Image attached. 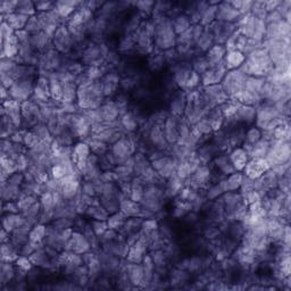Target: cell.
Returning <instances> with one entry per match:
<instances>
[{
    "instance_id": "47",
    "label": "cell",
    "mask_w": 291,
    "mask_h": 291,
    "mask_svg": "<svg viewBox=\"0 0 291 291\" xmlns=\"http://www.w3.org/2000/svg\"><path fill=\"white\" fill-rule=\"evenodd\" d=\"M201 84V77L200 75L196 73L194 71L191 72V74L189 76V79L187 81V84H186V88H184V91L187 90H194L196 88Z\"/></svg>"
},
{
    "instance_id": "35",
    "label": "cell",
    "mask_w": 291,
    "mask_h": 291,
    "mask_svg": "<svg viewBox=\"0 0 291 291\" xmlns=\"http://www.w3.org/2000/svg\"><path fill=\"white\" fill-rule=\"evenodd\" d=\"M31 131L34 133L40 141H43V142H48V143H53V141L55 140V138L53 137V134H51V132L49 129H48L47 124L46 123H39L36 124L34 128L31 129Z\"/></svg>"
},
{
    "instance_id": "43",
    "label": "cell",
    "mask_w": 291,
    "mask_h": 291,
    "mask_svg": "<svg viewBox=\"0 0 291 291\" xmlns=\"http://www.w3.org/2000/svg\"><path fill=\"white\" fill-rule=\"evenodd\" d=\"M35 6L34 2L29 1V0H24V1H18L16 13L22 14V15L25 16H34L35 15Z\"/></svg>"
},
{
    "instance_id": "13",
    "label": "cell",
    "mask_w": 291,
    "mask_h": 291,
    "mask_svg": "<svg viewBox=\"0 0 291 291\" xmlns=\"http://www.w3.org/2000/svg\"><path fill=\"white\" fill-rule=\"evenodd\" d=\"M124 271L128 275L129 281L132 286L142 288L143 286V279H145V272H143V266L141 263H130L124 266Z\"/></svg>"
},
{
    "instance_id": "16",
    "label": "cell",
    "mask_w": 291,
    "mask_h": 291,
    "mask_svg": "<svg viewBox=\"0 0 291 291\" xmlns=\"http://www.w3.org/2000/svg\"><path fill=\"white\" fill-rule=\"evenodd\" d=\"M230 160L232 162V164H233L235 171L242 172L250 158L246 149L242 148V147H237V148L232 149V152L230 154Z\"/></svg>"
},
{
    "instance_id": "17",
    "label": "cell",
    "mask_w": 291,
    "mask_h": 291,
    "mask_svg": "<svg viewBox=\"0 0 291 291\" xmlns=\"http://www.w3.org/2000/svg\"><path fill=\"white\" fill-rule=\"evenodd\" d=\"M187 105V92L184 90H180L178 94H175L173 97L171 104H169V109H171L172 115L178 119H181V116L184 114Z\"/></svg>"
},
{
    "instance_id": "33",
    "label": "cell",
    "mask_w": 291,
    "mask_h": 291,
    "mask_svg": "<svg viewBox=\"0 0 291 291\" xmlns=\"http://www.w3.org/2000/svg\"><path fill=\"white\" fill-rule=\"evenodd\" d=\"M47 234V226L43 223H36L29 233V240L34 244H43Z\"/></svg>"
},
{
    "instance_id": "11",
    "label": "cell",
    "mask_w": 291,
    "mask_h": 291,
    "mask_svg": "<svg viewBox=\"0 0 291 291\" xmlns=\"http://www.w3.org/2000/svg\"><path fill=\"white\" fill-rule=\"evenodd\" d=\"M268 169H270V165L265 158H256V160H249L244 168V172L246 176L256 180L259 179Z\"/></svg>"
},
{
    "instance_id": "20",
    "label": "cell",
    "mask_w": 291,
    "mask_h": 291,
    "mask_svg": "<svg viewBox=\"0 0 291 291\" xmlns=\"http://www.w3.org/2000/svg\"><path fill=\"white\" fill-rule=\"evenodd\" d=\"M246 61V56L241 51L238 50H232L226 51V56H224L223 63L226 65L227 71H232V69H237L244 64Z\"/></svg>"
},
{
    "instance_id": "42",
    "label": "cell",
    "mask_w": 291,
    "mask_h": 291,
    "mask_svg": "<svg viewBox=\"0 0 291 291\" xmlns=\"http://www.w3.org/2000/svg\"><path fill=\"white\" fill-rule=\"evenodd\" d=\"M224 193H226V179L222 180V181H220L219 183L214 184V186H212L209 188L208 191H207V194H206V197H207L208 200H215L216 198H220L221 196Z\"/></svg>"
},
{
    "instance_id": "23",
    "label": "cell",
    "mask_w": 291,
    "mask_h": 291,
    "mask_svg": "<svg viewBox=\"0 0 291 291\" xmlns=\"http://www.w3.org/2000/svg\"><path fill=\"white\" fill-rule=\"evenodd\" d=\"M81 5H82L81 1H57L55 2V9L57 10L62 18L68 20Z\"/></svg>"
},
{
    "instance_id": "31",
    "label": "cell",
    "mask_w": 291,
    "mask_h": 291,
    "mask_svg": "<svg viewBox=\"0 0 291 291\" xmlns=\"http://www.w3.org/2000/svg\"><path fill=\"white\" fill-rule=\"evenodd\" d=\"M16 275V266H14L13 263H7V261H1V271H0V281H1V287H5L9 282L15 279Z\"/></svg>"
},
{
    "instance_id": "6",
    "label": "cell",
    "mask_w": 291,
    "mask_h": 291,
    "mask_svg": "<svg viewBox=\"0 0 291 291\" xmlns=\"http://www.w3.org/2000/svg\"><path fill=\"white\" fill-rule=\"evenodd\" d=\"M64 250L69 253H74L77 255H83L84 253L90 252L91 246L88 239L84 237L82 232L73 231L71 238L66 241Z\"/></svg>"
},
{
    "instance_id": "15",
    "label": "cell",
    "mask_w": 291,
    "mask_h": 291,
    "mask_svg": "<svg viewBox=\"0 0 291 291\" xmlns=\"http://www.w3.org/2000/svg\"><path fill=\"white\" fill-rule=\"evenodd\" d=\"M163 127H164V125H163ZM163 127L153 125L152 129H150V132H149L150 142H152L155 148H156L157 150H160V152H162V150L167 149L169 147L168 142L166 141V139H165Z\"/></svg>"
},
{
    "instance_id": "8",
    "label": "cell",
    "mask_w": 291,
    "mask_h": 291,
    "mask_svg": "<svg viewBox=\"0 0 291 291\" xmlns=\"http://www.w3.org/2000/svg\"><path fill=\"white\" fill-rule=\"evenodd\" d=\"M1 115H6L12 121L13 124L17 129L22 128L23 123V116H22V104L14 99H9L2 102Z\"/></svg>"
},
{
    "instance_id": "24",
    "label": "cell",
    "mask_w": 291,
    "mask_h": 291,
    "mask_svg": "<svg viewBox=\"0 0 291 291\" xmlns=\"http://www.w3.org/2000/svg\"><path fill=\"white\" fill-rule=\"evenodd\" d=\"M142 209L143 207L140 202L132 200L130 198L121 201L120 211L127 217H140Z\"/></svg>"
},
{
    "instance_id": "38",
    "label": "cell",
    "mask_w": 291,
    "mask_h": 291,
    "mask_svg": "<svg viewBox=\"0 0 291 291\" xmlns=\"http://www.w3.org/2000/svg\"><path fill=\"white\" fill-rule=\"evenodd\" d=\"M265 82L264 77H256V76H248L247 77L244 90L250 92V94L259 95L260 88Z\"/></svg>"
},
{
    "instance_id": "57",
    "label": "cell",
    "mask_w": 291,
    "mask_h": 291,
    "mask_svg": "<svg viewBox=\"0 0 291 291\" xmlns=\"http://www.w3.org/2000/svg\"><path fill=\"white\" fill-rule=\"evenodd\" d=\"M2 213H3V214H5V213H12V214H17V213H21L17 201L12 200V201L3 202Z\"/></svg>"
},
{
    "instance_id": "7",
    "label": "cell",
    "mask_w": 291,
    "mask_h": 291,
    "mask_svg": "<svg viewBox=\"0 0 291 291\" xmlns=\"http://www.w3.org/2000/svg\"><path fill=\"white\" fill-rule=\"evenodd\" d=\"M227 72V69L224 65L223 61L216 64L212 67H209L204 74L200 75L201 77V84L202 87H208V86H214V84H220L222 82L224 75Z\"/></svg>"
},
{
    "instance_id": "26",
    "label": "cell",
    "mask_w": 291,
    "mask_h": 291,
    "mask_svg": "<svg viewBox=\"0 0 291 291\" xmlns=\"http://www.w3.org/2000/svg\"><path fill=\"white\" fill-rule=\"evenodd\" d=\"M268 150H270V142L265 139H260L247 153H248L250 160H256V158H265Z\"/></svg>"
},
{
    "instance_id": "27",
    "label": "cell",
    "mask_w": 291,
    "mask_h": 291,
    "mask_svg": "<svg viewBox=\"0 0 291 291\" xmlns=\"http://www.w3.org/2000/svg\"><path fill=\"white\" fill-rule=\"evenodd\" d=\"M63 87V101L62 104H73L77 100V86L74 81H67Z\"/></svg>"
},
{
    "instance_id": "36",
    "label": "cell",
    "mask_w": 291,
    "mask_h": 291,
    "mask_svg": "<svg viewBox=\"0 0 291 291\" xmlns=\"http://www.w3.org/2000/svg\"><path fill=\"white\" fill-rule=\"evenodd\" d=\"M88 145H89L90 149H91V153L97 155V156H104V155L107 154L108 152V146L107 143L104 142V141H100V140L98 139H95L92 137H89L88 139L84 140Z\"/></svg>"
},
{
    "instance_id": "12",
    "label": "cell",
    "mask_w": 291,
    "mask_h": 291,
    "mask_svg": "<svg viewBox=\"0 0 291 291\" xmlns=\"http://www.w3.org/2000/svg\"><path fill=\"white\" fill-rule=\"evenodd\" d=\"M239 17H240V13L234 9L229 1L220 2L217 5L215 21L224 22V23H235Z\"/></svg>"
},
{
    "instance_id": "44",
    "label": "cell",
    "mask_w": 291,
    "mask_h": 291,
    "mask_svg": "<svg viewBox=\"0 0 291 291\" xmlns=\"http://www.w3.org/2000/svg\"><path fill=\"white\" fill-rule=\"evenodd\" d=\"M191 66H193V71L198 73L199 75L204 74V73L209 68V64L205 56H197L196 58H194Z\"/></svg>"
},
{
    "instance_id": "14",
    "label": "cell",
    "mask_w": 291,
    "mask_h": 291,
    "mask_svg": "<svg viewBox=\"0 0 291 291\" xmlns=\"http://www.w3.org/2000/svg\"><path fill=\"white\" fill-rule=\"evenodd\" d=\"M256 113H257V109L255 106L240 105L237 110V113H235V115L227 120H233L234 122L237 123L252 124L255 122L256 120Z\"/></svg>"
},
{
    "instance_id": "18",
    "label": "cell",
    "mask_w": 291,
    "mask_h": 291,
    "mask_svg": "<svg viewBox=\"0 0 291 291\" xmlns=\"http://www.w3.org/2000/svg\"><path fill=\"white\" fill-rule=\"evenodd\" d=\"M100 113L102 116V121L106 123H114L116 122L117 120H120L119 117H121V112L120 108L117 107L115 101H110V102H104L100 107Z\"/></svg>"
},
{
    "instance_id": "29",
    "label": "cell",
    "mask_w": 291,
    "mask_h": 291,
    "mask_svg": "<svg viewBox=\"0 0 291 291\" xmlns=\"http://www.w3.org/2000/svg\"><path fill=\"white\" fill-rule=\"evenodd\" d=\"M213 46H214V38H213L212 32L209 31L207 28H205L204 33H202V35L198 39L194 48H196L198 53H207Z\"/></svg>"
},
{
    "instance_id": "55",
    "label": "cell",
    "mask_w": 291,
    "mask_h": 291,
    "mask_svg": "<svg viewBox=\"0 0 291 291\" xmlns=\"http://www.w3.org/2000/svg\"><path fill=\"white\" fill-rule=\"evenodd\" d=\"M247 215H248V206L242 202V204L240 206H238V208L234 211L233 220L238 221V222H242V221L246 219Z\"/></svg>"
},
{
    "instance_id": "48",
    "label": "cell",
    "mask_w": 291,
    "mask_h": 291,
    "mask_svg": "<svg viewBox=\"0 0 291 291\" xmlns=\"http://www.w3.org/2000/svg\"><path fill=\"white\" fill-rule=\"evenodd\" d=\"M90 224L92 226V230H94V232L96 233V235H97V237H101V235L106 232V230L108 229L107 221H96V220H94Z\"/></svg>"
},
{
    "instance_id": "25",
    "label": "cell",
    "mask_w": 291,
    "mask_h": 291,
    "mask_svg": "<svg viewBox=\"0 0 291 291\" xmlns=\"http://www.w3.org/2000/svg\"><path fill=\"white\" fill-rule=\"evenodd\" d=\"M226 54V49L224 46H222V45L213 46L205 55L206 60H207L208 64H209V67H212V66H214V65L219 64V63L222 62L224 60Z\"/></svg>"
},
{
    "instance_id": "41",
    "label": "cell",
    "mask_w": 291,
    "mask_h": 291,
    "mask_svg": "<svg viewBox=\"0 0 291 291\" xmlns=\"http://www.w3.org/2000/svg\"><path fill=\"white\" fill-rule=\"evenodd\" d=\"M217 5H219V3H211V2H209L208 7L206 8L204 14H202L199 24L202 25L204 28L208 27L209 24H212L213 22L215 21L216 12H217Z\"/></svg>"
},
{
    "instance_id": "45",
    "label": "cell",
    "mask_w": 291,
    "mask_h": 291,
    "mask_svg": "<svg viewBox=\"0 0 291 291\" xmlns=\"http://www.w3.org/2000/svg\"><path fill=\"white\" fill-rule=\"evenodd\" d=\"M35 202H38V196H35V194H28V196L21 197L20 199L17 200L21 213L28 211V209L30 208L32 205H34Z\"/></svg>"
},
{
    "instance_id": "46",
    "label": "cell",
    "mask_w": 291,
    "mask_h": 291,
    "mask_svg": "<svg viewBox=\"0 0 291 291\" xmlns=\"http://www.w3.org/2000/svg\"><path fill=\"white\" fill-rule=\"evenodd\" d=\"M150 257L155 264V267H165L166 265V254H165L164 249H157L153 250L152 254H150Z\"/></svg>"
},
{
    "instance_id": "59",
    "label": "cell",
    "mask_w": 291,
    "mask_h": 291,
    "mask_svg": "<svg viewBox=\"0 0 291 291\" xmlns=\"http://www.w3.org/2000/svg\"><path fill=\"white\" fill-rule=\"evenodd\" d=\"M221 233H222V232L220 231L219 227L208 226L207 229H206L205 232H204V237L206 239H208L209 241H211V240H214V239H216V238H219L221 235Z\"/></svg>"
},
{
    "instance_id": "52",
    "label": "cell",
    "mask_w": 291,
    "mask_h": 291,
    "mask_svg": "<svg viewBox=\"0 0 291 291\" xmlns=\"http://www.w3.org/2000/svg\"><path fill=\"white\" fill-rule=\"evenodd\" d=\"M194 127H196L198 130L200 131V133L202 135H208L213 132L211 123H209V121L207 120V117H206V116L202 117L199 122H197L196 124H194Z\"/></svg>"
},
{
    "instance_id": "61",
    "label": "cell",
    "mask_w": 291,
    "mask_h": 291,
    "mask_svg": "<svg viewBox=\"0 0 291 291\" xmlns=\"http://www.w3.org/2000/svg\"><path fill=\"white\" fill-rule=\"evenodd\" d=\"M283 20L282 16L276 12V10H273V12L267 13L266 17H265V23L266 24H273V23H279Z\"/></svg>"
},
{
    "instance_id": "30",
    "label": "cell",
    "mask_w": 291,
    "mask_h": 291,
    "mask_svg": "<svg viewBox=\"0 0 291 291\" xmlns=\"http://www.w3.org/2000/svg\"><path fill=\"white\" fill-rule=\"evenodd\" d=\"M214 163L216 165V167L219 168L220 171L226 176L232 174V173L237 172L235 171V168L233 167V164H232L231 160H230V155L223 154V155H220V156H216Z\"/></svg>"
},
{
    "instance_id": "10",
    "label": "cell",
    "mask_w": 291,
    "mask_h": 291,
    "mask_svg": "<svg viewBox=\"0 0 291 291\" xmlns=\"http://www.w3.org/2000/svg\"><path fill=\"white\" fill-rule=\"evenodd\" d=\"M34 100L36 104H43L51 100V94H50V81L47 76L40 75L36 79L34 94L31 98Z\"/></svg>"
},
{
    "instance_id": "62",
    "label": "cell",
    "mask_w": 291,
    "mask_h": 291,
    "mask_svg": "<svg viewBox=\"0 0 291 291\" xmlns=\"http://www.w3.org/2000/svg\"><path fill=\"white\" fill-rule=\"evenodd\" d=\"M227 261H229V259H223V260H222V263H224V264H226V263H227ZM230 263H231V264H229V265H227V266H226V265H223V264H221V267H222V268H224V270H226V268H231V267H233V266H235V265H237V264H238V263H237V261H235V260H234L233 259H231V261H230Z\"/></svg>"
},
{
    "instance_id": "22",
    "label": "cell",
    "mask_w": 291,
    "mask_h": 291,
    "mask_svg": "<svg viewBox=\"0 0 291 291\" xmlns=\"http://www.w3.org/2000/svg\"><path fill=\"white\" fill-rule=\"evenodd\" d=\"M1 17H2L1 22H6V23L8 24L15 32L24 30L29 22V18H30L29 16L22 15V14H18V13H13L6 16L1 15Z\"/></svg>"
},
{
    "instance_id": "54",
    "label": "cell",
    "mask_w": 291,
    "mask_h": 291,
    "mask_svg": "<svg viewBox=\"0 0 291 291\" xmlns=\"http://www.w3.org/2000/svg\"><path fill=\"white\" fill-rule=\"evenodd\" d=\"M15 265L16 267H20L22 270H25V271H30L33 267V264L30 259V257L22 256V255L18 256L17 260L15 261Z\"/></svg>"
},
{
    "instance_id": "50",
    "label": "cell",
    "mask_w": 291,
    "mask_h": 291,
    "mask_svg": "<svg viewBox=\"0 0 291 291\" xmlns=\"http://www.w3.org/2000/svg\"><path fill=\"white\" fill-rule=\"evenodd\" d=\"M40 140L38 139V137L33 133L31 130H28L25 132V135H24V141H23V145L27 147L28 149H33L34 147L38 145Z\"/></svg>"
},
{
    "instance_id": "53",
    "label": "cell",
    "mask_w": 291,
    "mask_h": 291,
    "mask_svg": "<svg viewBox=\"0 0 291 291\" xmlns=\"http://www.w3.org/2000/svg\"><path fill=\"white\" fill-rule=\"evenodd\" d=\"M135 46V41L133 39V36L131 35H125L124 38L121 40L120 45H119V50L120 51H127V50H131L133 49Z\"/></svg>"
},
{
    "instance_id": "3",
    "label": "cell",
    "mask_w": 291,
    "mask_h": 291,
    "mask_svg": "<svg viewBox=\"0 0 291 291\" xmlns=\"http://www.w3.org/2000/svg\"><path fill=\"white\" fill-rule=\"evenodd\" d=\"M247 77H248V75H246L239 68L232 69V71H227L226 73L222 82H221V86H222L223 90L226 91V94L232 98L238 92L244 90Z\"/></svg>"
},
{
    "instance_id": "34",
    "label": "cell",
    "mask_w": 291,
    "mask_h": 291,
    "mask_svg": "<svg viewBox=\"0 0 291 291\" xmlns=\"http://www.w3.org/2000/svg\"><path fill=\"white\" fill-rule=\"evenodd\" d=\"M120 123L122 125L123 130L127 131L128 133H133L138 129L137 117L130 112H127L120 117Z\"/></svg>"
},
{
    "instance_id": "19",
    "label": "cell",
    "mask_w": 291,
    "mask_h": 291,
    "mask_svg": "<svg viewBox=\"0 0 291 291\" xmlns=\"http://www.w3.org/2000/svg\"><path fill=\"white\" fill-rule=\"evenodd\" d=\"M174 117V116H173ZM172 117H168L165 122L164 127H163V131H164V135L166 141L168 142L169 146L175 145L179 140V129H178V121Z\"/></svg>"
},
{
    "instance_id": "60",
    "label": "cell",
    "mask_w": 291,
    "mask_h": 291,
    "mask_svg": "<svg viewBox=\"0 0 291 291\" xmlns=\"http://www.w3.org/2000/svg\"><path fill=\"white\" fill-rule=\"evenodd\" d=\"M0 34H1V40L8 39L10 36L15 34V31L9 27L6 22H1V27H0Z\"/></svg>"
},
{
    "instance_id": "2",
    "label": "cell",
    "mask_w": 291,
    "mask_h": 291,
    "mask_svg": "<svg viewBox=\"0 0 291 291\" xmlns=\"http://www.w3.org/2000/svg\"><path fill=\"white\" fill-rule=\"evenodd\" d=\"M35 83V76H27L16 80L15 83L10 87V89H8L10 98L21 102V104L29 100V99L33 97V94H34Z\"/></svg>"
},
{
    "instance_id": "28",
    "label": "cell",
    "mask_w": 291,
    "mask_h": 291,
    "mask_svg": "<svg viewBox=\"0 0 291 291\" xmlns=\"http://www.w3.org/2000/svg\"><path fill=\"white\" fill-rule=\"evenodd\" d=\"M171 20H172L173 30H174L176 35L181 34V33L186 32L188 29H190L191 27H193V24H191V22H190V18L188 17L186 14L180 13L178 16L173 17V18H171Z\"/></svg>"
},
{
    "instance_id": "39",
    "label": "cell",
    "mask_w": 291,
    "mask_h": 291,
    "mask_svg": "<svg viewBox=\"0 0 291 291\" xmlns=\"http://www.w3.org/2000/svg\"><path fill=\"white\" fill-rule=\"evenodd\" d=\"M273 133V140H279V141H290V127L289 122H283L279 124L272 130Z\"/></svg>"
},
{
    "instance_id": "37",
    "label": "cell",
    "mask_w": 291,
    "mask_h": 291,
    "mask_svg": "<svg viewBox=\"0 0 291 291\" xmlns=\"http://www.w3.org/2000/svg\"><path fill=\"white\" fill-rule=\"evenodd\" d=\"M128 217L125 216L121 211L114 213V214H110L107 219L108 229H113L117 232H120L121 230H122V227H123Z\"/></svg>"
},
{
    "instance_id": "58",
    "label": "cell",
    "mask_w": 291,
    "mask_h": 291,
    "mask_svg": "<svg viewBox=\"0 0 291 291\" xmlns=\"http://www.w3.org/2000/svg\"><path fill=\"white\" fill-rule=\"evenodd\" d=\"M35 10L38 13H46L55 8V2L51 1H36L34 2Z\"/></svg>"
},
{
    "instance_id": "49",
    "label": "cell",
    "mask_w": 291,
    "mask_h": 291,
    "mask_svg": "<svg viewBox=\"0 0 291 291\" xmlns=\"http://www.w3.org/2000/svg\"><path fill=\"white\" fill-rule=\"evenodd\" d=\"M17 3H18V1H6V0H3V1L0 2L1 15L6 16V15H9V14L16 13Z\"/></svg>"
},
{
    "instance_id": "5",
    "label": "cell",
    "mask_w": 291,
    "mask_h": 291,
    "mask_svg": "<svg viewBox=\"0 0 291 291\" xmlns=\"http://www.w3.org/2000/svg\"><path fill=\"white\" fill-rule=\"evenodd\" d=\"M53 47L62 55H67L72 51L73 47H74V41H73L71 33L66 25L62 24L58 27L53 38Z\"/></svg>"
},
{
    "instance_id": "40",
    "label": "cell",
    "mask_w": 291,
    "mask_h": 291,
    "mask_svg": "<svg viewBox=\"0 0 291 291\" xmlns=\"http://www.w3.org/2000/svg\"><path fill=\"white\" fill-rule=\"evenodd\" d=\"M242 178H244V174L240 172H234L232 174L227 175V178L226 179V191H237L240 189Z\"/></svg>"
},
{
    "instance_id": "51",
    "label": "cell",
    "mask_w": 291,
    "mask_h": 291,
    "mask_svg": "<svg viewBox=\"0 0 291 291\" xmlns=\"http://www.w3.org/2000/svg\"><path fill=\"white\" fill-rule=\"evenodd\" d=\"M25 31H28L30 34H35V33H38L41 31V27H40V23H39V20L36 15L34 16H31L29 18V22L27 24V27L24 29Z\"/></svg>"
},
{
    "instance_id": "4",
    "label": "cell",
    "mask_w": 291,
    "mask_h": 291,
    "mask_svg": "<svg viewBox=\"0 0 291 291\" xmlns=\"http://www.w3.org/2000/svg\"><path fill=\"white\" fill-rule=\"evenodd\" d=\"M135 150V143L131 137L123 135L119 141L112 146V154L115 158V163L117 165L125 164L129 158L132 157Z\"/></svg>"
},
{
    "instance_id": "32",
    "label": "cell",
    "mask_w": 291,
    "mask_h": 291,
    "mask_svg": "<svg viewBox=\"0 0 291 291\" xmlns=\"http://www.w3.org/2000/svg\"><path fill=\"white\" fill-rule=\"evenodd\" d=\"M261 139V131L259 128L252 127L248 131L245 133L244 143H242V148L246 149L247 152L252 148L253 146H255L257 142Z\"/></svg>"
},
{
    "instance_id": "56",
    "label": "cell",
    "mask_w": 291,
    "mask_h": 291,
    "mask_svg": "<svg viewBox=\"0 0 291 291\" xmlns=\"http://www.w3.org/2000/svg\"><path fill=\"white\" fill-rule=\"evenodd\" d=\"M81 191H82L83 194H88V196H91V197L97 196V190H96V186L94 181H87L86 180L82 186H81Z\"/></svg>"
},
{
    "instance_id": "9",
    "label": "cell",
    "mask_w": 291,
    "mask_h": 291,
    "mask_svg": "<svg viewBox=\"0 0 291 291\" xmlns=\"http://www.w3.org/2000/svg\"><path fill=\"white\" fill-rule=\"evenodd\" d=\"M176 162L169 156H162L157 160L152 161L150 166L153 167L155 172L157 173L161 178L168 179L173 173H175L176 169Z\"/></svg>"
},
{
    "instance_id": "21",
    "label": "cell",
    "mask_w": 291,
    "mask_h": 291,
    "mask_svg": "<svg viewBox=\"0 0 291 291\" xmlns=\"http://www.w3.org/2000/svg\"><path fill=\"white\" fill-rule=\"evenodd\" d=\"M25 223L24 216L21 214V213H17V214H12V213H7L2 216V229H5L7 232H9L12 234V232L23 226Z\"/></svg>"
},
{
    "instance_id": "1",
    "label": "cell",
    "mask_w": 291,
    "mask_h": 291,
    "mask_svg": "<svg viewBox=\"0 0 291 291\" xmlns=\"http://www.w3.org/2000/svg\"><path fill=\"white\" fill-rule=\"evenodd\" d=\"M104 86L100 80L89 81L77 87V106L82 110L97 109L104 104Z\"/></svg>"
}]
</instances>
